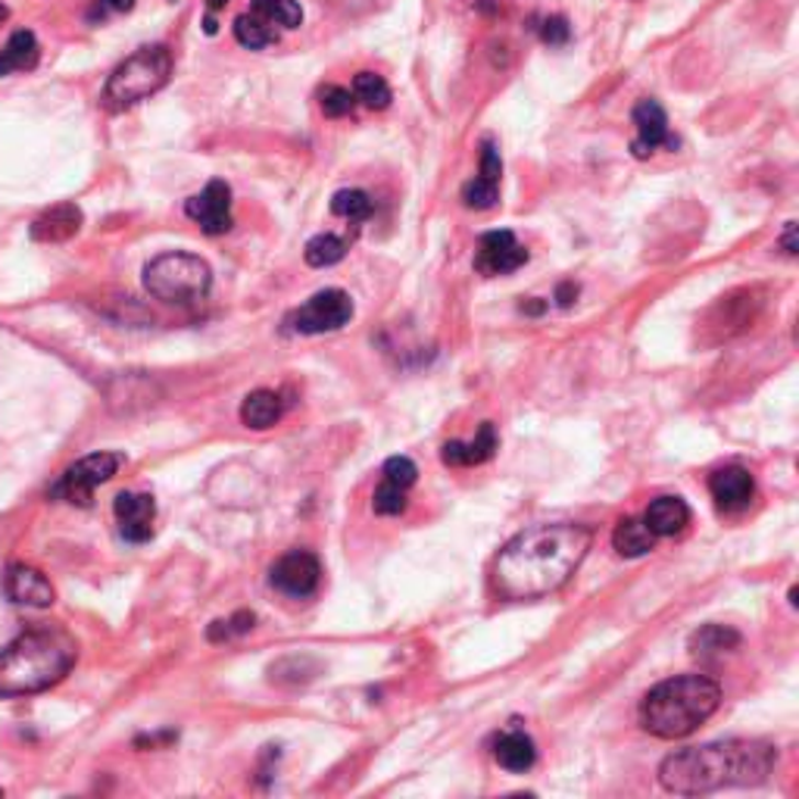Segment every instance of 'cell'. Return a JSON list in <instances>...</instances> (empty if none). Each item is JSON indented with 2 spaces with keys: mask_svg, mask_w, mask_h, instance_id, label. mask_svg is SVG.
<instances>
[{
  "mask_svg": "<svg viewBox=\"0 0 799 799\" xmlns=\"http://www.w3.org/2000/svg\"><path fill=\"white\" fill-rule=\"evenodd\" d=\"M594 531L575 521L525 528L494 560V590L503 599H540L565 587L587 560Z\"/></svg>",
  "mask_w": 799,
  "mask_h": 799,
  "instance_id": "cell-1",
  "label": "cell"
},
{
  "mask_svg": "<svg viewBox=\"0 0 799 799\" xmlns=\"http://www.w3.org/2000/svg\"><path fill=\"white\" fill-rule=\"evenodd\" d=\"M778 765V746L768 740H719L678 750L660 765L662 790L678 797L716 794L721 787H756Z\"/></svg>",
  "mask_w": 799,
  "mask_h": 799,
  "instance_id": "cell-2",
  "label": "cell"
},
{
  "mask_svg": "<svg viewBox=\"0 0 799 799\" xmlns=\"http://www.w3.org/2000/svg\"><path fill=\"white\" fill-rule=\"evenodd\" d=\"M79 660V646L60 628H29L0 650V697H29L60 684Z\"/></svg>",
  "mask_w": 799,
  "mask_h": 799,
  "instance_id": "cell-3",
  "label": "cell"
},
{
  "mask_svg": "<svg viewBox=\"0 0 799 799\" xmlns=\"http://www.w3.org/2000/svg\"><path fill=\"white\" fill-rule=\"evenodd\" d=\"M721 706L719 680L706 675H678L656 684L640 699V728L660 740H680L694 734Z\"/></svg>",
  "mask_w": 799,
  "mask_h": 799,
  "instance_id": "cell-4",
  "label": "cell"
},
{
  "mask_svg": "<svg viewBox=\"0 0 799 799\" xmlns=\"http://www.w3.org/2000/svg\"><path fill=\"white\" fill-rule=\"evenodd\" d=\"M144 288H147L150 297L162 300V303L194 306L210 294L213 269H210V262L200 260L194 254L172 250V254H160L157 260L144 266Z\"/></svg>",
  "mask_w": 799,
  "mask_h": 799,
  "instance_id": "cell-5",
  "label": "cell"
},
{
  "mask_svg": "<svg viewBox=\"0 0 799 799\" xmlns=\"http://www.w3.org/2000/svg\"><path fill=\"white\" fill-rule=\"evenodd\" d=\"M169 76H172L169 47H162V44L140 47L128 60H122L113 69V76L106 79V88H103V100L113 110H128V106L147 100L150 94H157L162 85L169 81Z\"/></svg>",
  "mask_w": 799,
  "mask_h": 799,
  "instance_id": "cell-6",
  "label": "cell"
},
{
  "mask_svg": "<svg viewBox=\"0 0 799 799\" xmlns=\"http://www.w3.org/2000/svg\"><path fill=\"white\" fill-rule=\"evenodd\" d=\"M353 319V300L340 288H325L319 294L306 300L297 306L284 325L291 335H325V331H338Z\"/></svg>",
  "mask_w": 799,
  "mask_h": 799,
  "instance_id": "cell-7",
  "label": "cell"
},
{
  "mask_svg": "<svg viewBox=\"0 0 799 799\" xmlns=\"http://www.w3.org/2000/svg\"><path fill=\"white\" fill-rule=\"evenodd\" d=\"M122 462H125L122 453H106V450L91 453V457H85V460H79L63 472L60 481L50 487V497L76 503V506H88L100 484H106L120 472Z\"/></svg>",
  "mask_w": 799,
  "mask_h": 799,
  "instance_id": "cell-8",
  "label": "cell"
},
{
  "mask_svg": "<svg viewBox=\"0 0 799 799\" xmlns=\"http://www.w3.org/2000/svg\"><path fill=\"white\" fill-rule=\"evenodd\" d=\"M269 581H272V587L279 594H284V597L306 599L319 590L322 565L316 560V553H310V550H291V553H284L269 569Z\"/></svg>",
  "mask_w": 799,
  "mask_h": 799,
  "instance_id": "cell-9",
  "label": "cell"
},
{
  "mask_svg": "<svg viewBox=\"0 0 799 799\" xmlns=\"http://www.w3.org/2000/svg\"><path fill=\"white\" fill-rule=\"evenodd\" d=\"M184 213L188 220L198 222L203 235H225L232 232V188L222 179H213L200 194L188 198L184 203Z\"/></svg>",
  "mask_w": 799,
  "mask_h": 799,
  "instance_id": "cell-10",
  "label": "cell"
},
{
  "mask_svg": "<svg viewBox=\"0 0 799 799\" xmlns=\"http://www.w3.org/2000/svg\"><path fill=\"white\" fill-rule=\"evenodd\" d=\"M631 120H634V128H638V138L631 140V154H634L638 160H646V157L656 154L660 147H668V150L678 147V138L668 132V116H665L660 100L653 98L640 100L638 106H634V113H631Z\"/></svg>",
  "mask_w": 799,
  "mask_h": 799,
  "instance_id": "cell-11",
  "label": "cell"
},
{
  "mask_svg": "<svg viewBox=\"0 0 799 799\" xmlns=\"http://www.w3.org/2000/svg\"><path fill=\"white\" fill-rule=\"evenodd\" d=\"M528 262V250L521 247L513 232L497 228V232H487L479 240V254H475V269L481 275L494 279V275H509Z\"/></svg>",
  "mask_w": 799,
  "mask_h": 799,
  "instance_id": "cell-12",
  "label": "cell"
},
{
  "mask_svg": "<svg viewBox=\"0 0 799 799\" xmlns=\"http://www.w3.org/2000/svg\"><path fill=\"white\" fill-rule=\"evenodd\" d=\"M499 176H503V162H499L497 144L491 138L481 140V169L472 181H465L462 188V203L469 210H494L499 200Z\"/></svg>",
  "mask_w": 799,
  "mask_h": 799,
  "instance_id": "cell-13",
  "label": "cell"
},
{
  "mask_svg": "<svg viewBox=\"0 0 799 799\" xmlns=\"http://www.w3.org/2000/svg\"><path fill=\"white\" fill-rule=\"evenodd\" d=\"M113 513L120 521V534L128 543H147L154 538V519H157V503L150 494H132V491H122L116 503H113Z\"/></svg>",
  "mask_w": 799,
  "mask_h": 799,
  "instance_id": "cell-14",
  "label": "cell"
},
{
  "mask_svg": "<svg viewBox=\"0 0 799 799\" xmlns=\"http://www.w3.org/2000/svg\"><path fill=\"white\" fill-rule=\"evenodd\" d=\"M3 590H7V597L13 599V603H20V606H35V609H47L50 603H54V584L44 578V572L38 569H32V565H25V562H16V565H10L7 569V575H3Z\"/></svg>",
  "mask_w": 799,
  "mask_h": 799,
  "instance_id": "cell-15",
  "label": "cell"
},
{
  "mask_svg": "<svg viewBox=\"0 0 799 799\" xmlns=\"http://www.w3.org/2000/svg\"><path fill=\"white\" fill-rule=\"evenodd\" d=\"M709 494L721 513H740L756 497V481L743 465H724L709 479Z\"/></svg>",
  "mask_w": 799,
  "mask_h": 799,
  "instance_id": "cell-16",
  "label": "cell"
},
{
  "mask_svg": "<svg viewBox=\"0 0 799 799\" xmlns=\"http://www.w3.org/2000/svg\"><path fill=\"white\" fill-rule=\"evenodd\" d=\"M494 453H497V428H494V421H484L479 428V435H475V440H469V443H462V440L443 443L440 460H443V465L465 469V465H481V462H487Z\"/></svg>",
  "mask_w": 799,
  "mask_h": 799,
  "instance_id": "cell-17",
  "label": "cell"
},
{
  "mask_svg": "<svg viewBox=\"0 0 799 799\" xmlns=\"http://www.w3.org/2000/svg\"><path fill=\"white\" fill-rule=\"evenodd\" d=\"M494 759H497L499 768H506L513 775H525L538 762V746L525 731L509 728V731H503V734L494 738Z\"/></svg>",
  "mask_w": 799,
  "mask_h": 799,
  "instance_id": "cell-18",
  "label": "cell"
},
{
  "mask_svg": "<svg viewBox=\"0 0 799 799\" xmlns=\"http://www.w3.org/2000/svg\"><path fill=\"white\" fill-rule=\"evenodd\" d=\"M81 210L76 203H57L32 222V238L41 244H60L79 235Z\"/></svg>",
  "mask_w": 799,
  "mask_h": 799,
  "instance_id": "cell-19",
  "label": "cell"
},
{
  "mask_svg": "<svg viewBox=\"0 0 799 799\" xmlns=\"http://www.w3.org/2000/svg\"><path fill=\"white\" fill-rule=\"evenodd\" d=\"M643 521H646V528H650L656 538H672V534H678V531L687 528V521H690V506H687L680 497H656L650 506H646Z\"/></svg>",
  "mask_w": 799,
  "mask_h": 799,
  "instance_id": "cell-20",
  "label": "cell"
},
{
  "mask_svg": "<svg viewBox=\"0 0 799 799\" xmlns=\"http://www.w3.org/2000/svg\"><path fill=\"white\" fill-rule=\"evenodd\" d=\"M284 409H288V403L281 394L275 391H254V394H247L244 403H240V421L247 425V428H254V431H266V428H272L275 421H281L284 416Z\"/></svg>",
  "mask_w": 799,
  "mask_h": 799,
  "instance_id": "cell-21",
  "label": "cell"
},
{
  "mask_svg": "<svg viewBox=\"0 0 799 799\" xmlns=\"http://www.w3.org/2000/svg\"><path fill=\"white\" fill-rule=\"evenodd\" d=\"M38 60H41L38 38H35L29 29L13 32L10 41L0 47V79H3V76H13V72H29V69L38 66Z\"/></svg>",
  "mask_w": 799,
  "mask_h": 799,
  "instance_id": "cell-22",
  "label": "cell"
},
{
  "mask_svg": "<svg viewBox=\"0 0 799 799\" xmlns=\"http://www.w3.org/2000/svg\"><path fill=\"white\" fill-rule=\"evenodd\" d=\"M656 534L646 528L643 519H621L612 531V547L619 550V556L624 560H638V556H646L653 547H656Z\"/></svg>",
  "mask_w": 799,
  "mask_h": 799,
  "instance_id": "cell-23",
  "label": "cell"
},
{
  "mask_svg": "<svg viewBox=\"0 0 799 799\" xmlns=\"http://www.w3.org/2000/svg\"><path fill=\"white\" fill-rule=\"evenodd\" d=\"M738 646L740 634L734 628H724V624H706L690 638V653L697 660H712V656H721V653L738 650Z\"/></svg>",
  "mask_w": 799,
  "mask_h": 799,
  "instance_id": "cell-24",
  "label": "cell"
},
{
  "mask_svg": "<svg viewBox=\"0 0 799 799\" xmlns=\"http://www.w3.org/2000/svg\"><path fill=\"white\" fill-rule=\"evenodd\" d=\"M281 35V29H275L272 22H266L257 13H244L235 20V38L240 47H250V50H262L269 44H275Z\"/></svg>",
  "mask_w": 799,
  "mask_h": 799,
  "instance_id": "cell-25",
  "label": "cell"
},
{
  "mask_svg": "<svg viewBox=\"0 0 799 799\" xmlns=\"http://www.w3.org/2000/svg\"><path fill=\"white\" fill-rule=\"evenodd\" d=\"M344 254H347V240L331 235V232H325V235H316V238L306 240L303 260H306V266H313V269H328V266L344 260Z\"/></svg>",
  "mask_w": 799,
  "mask_h": 799,
  "instance_id": "cell-26",
  "label": "cell"
},
{
  "mask_svg": "<svg viewBox=\"0 0 799 799\" xmlns=\"http://www.w3.org/2000/svg\"><path fill=\"white\" fill-rule=\"evenodd\" d=\"M250 13L272 22L275 29H300V22H303V10L297 0H254Z\"/></svg>",
  "mask_w": 799,
  "mask_h": 799,
  "instance_id": "cell-27",
  "label": "cell"
},
{
  "mask_svg": "<svg viewBox=\"0 0 799 799\" xmlns=\"http://www.w3.org/2000/svg\"><path fill=\"white\" fill-rule=\"evenodd\" d=\"M372 210H375V203L372 198L360 191V188H347V191H338L335 198H331V213L340 216V220H350V222H365L372 216Z\"/></svg>",
  "mask_w": 799,
  "mask_h": 799,
  "instance_id": "cell-28",
  "label": "cell"
},
{
  "mask_svg": "<svg viewBox=\"0 0 799 799\" xmlns=\"http://www.w3.org/2000/svg\"><path fill=\"white\" fill-rule=\"evenodd\" d=\"M353 98L369 110H387L391 106V85L375 72H360L353 79Z\"/></svg>",
  "mask_w": 799,
  "mask_h": 799,
  "instance_id": "cell-29",
  "label": "cell"
},
{
  "mask_svg": "<svg viewBox=\"0 0 799 799\" xmlns=\"http://www.w3.org/2000/svg\"><path fill=\"white\" fill-rule=\"evenodd\" d=\"M319 106L328 120H340V116H350L353 113L357 98H353V91H347L340 85H325L319 91Z\"/></svg>",
  "mask_w": 799,
  "mask_h": 799,
  "instance_id": "cell-30",
  "label": "cell"
},
{
  "mask_svg": "<svg viewBox=\"0 0 799 799\" xmlns=\"http://www.w3.org/2000/svg\"><path fill=\"white\" fill-rule=\"evenodd\" d=\"M416 479H419V469H416V462L409 460V457H391V460L384 462V469H381V481L397 484L403 491H409L416 484Z\"/></svg>",
  "mask_w": 799,
  "mask_h": 799,
  "instance_id": "cell-31",
  "label": "cell"
},
{
  "mask_svg": "<svg viewBox=\"0 0 799 799\" xmlns=\"http://www.w3.org/2000/svg\"><path fill=\"white\" fill-rule=\"evenodd\" d=\"M372 509H375L379 516H400V513L406 509V491L397 487V484L381 481L375 497H372Z\"/></svg>",
  "mask_w": 799,
  "mask_h": 799,
  "instance_id": "cell-32",
  "label": "cell"
},
{
  "mask_svg": "<svg viewBox=\"0 0 799 799\" xmlns=\"http://www.w3.org/2000/svg\"><path fill=\"white\" fill-rule=\"evenodd\" d=\"M254 621H257V616L254 612H235L232 619H225V621H213L210 624V640H228V638H235V634H247L250 628H254Z\"/></svg>",
  "mask_w": 799,
  "mask_h": 799,
  "instance_id": "cell-33",
  "label": "cell"
},
{
  "mask_svg": "<svg viewBox=\"0 0 799 799\" xmlns=\"http://www.w3.org/2000/svg\"><path fill=\"white\" fill-rule=\"evenodd\" d=\"M540 38L543 44H550V47H562V44H569L572 38V25L565 16H547L543 25H540Z\"/></svg>",
  "mask_w": 799,
  "mask_h": 799,
  "instance_id": "cell-34",
  "label": "cell"
},
{
  "mask_svg": "<svg viewBox=\"0 0 799 799\" xmlns=\"http://www.w3.org/2000/svg\"><path fill=\"white\" fill-rule=\"evenodd\" d=\"M780 244H784V250L794 257L797 254V222H787V228H784V238H780Z\"/></svg>",
  "mask_w": 799,
  "mask_h": 799,
  "instance_id": "cell-35",
  "label": "cell"
},
{
  "mask_svg": "<svg viewBox=\"0 0 799 799\" xmlns=\"http://www.w3.org/2000/svg\"><path fill=\"white\" fill-rule=\"evenodd\" d=\"M575 297H578V284H572V281L560 284V291H556V300H560V306H569V303H572Z\"/></svg>",
  "mask_w": 799,
  "mask_h": 799,
  "instance_id": "cell-36",
  "label": "cell"
},
{
  "mask_svg": "<svg viewBox=\"0 0 799 799\" xmlns=\"http://www.w3.org/2000/svg\"><path fill=\"white\" fill-rule=\"evenodd\" d=\"M103 7H110V10H116V13H128V10L135 7V0H103Z\"/></svg>",
  "mask_w": 799,
  "mask_h": 799,
  "instance_id": "cell-37",
  "label": "cell"
},
{
  "mask_svg": "<svg viewBox=\"0 0 799 799\" xmlns=\"http://www.w3.org/2000/svg\"><path fill=\"white\" fill-rule=\"evenodd\" d=\"M7 16H10V10H7V7L0 3V22H7Z\"/></svg>",
  "mask_w": 799,
  "mask_h": 799,
  "instance_id": "cell-38",
  "label": "cell"
}]
</instances>
